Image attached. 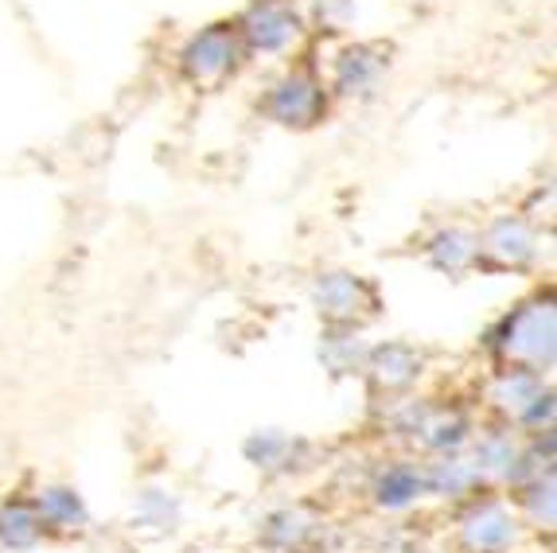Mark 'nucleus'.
I'll list each match as a JSON object with an SVG mask.
<instances>
[]
</instances>
